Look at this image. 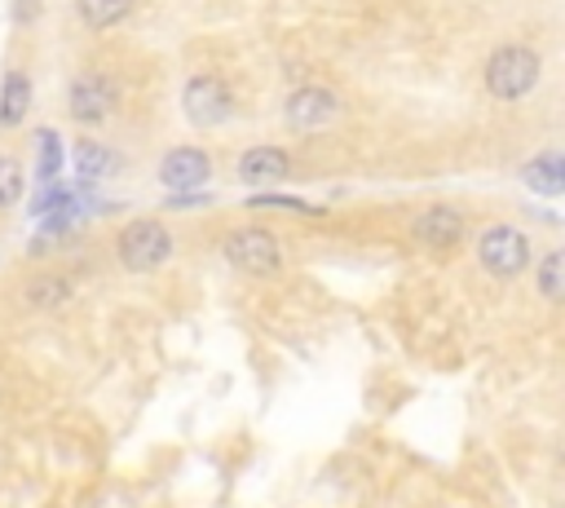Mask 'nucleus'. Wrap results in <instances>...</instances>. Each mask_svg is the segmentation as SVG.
Segmentation results:
<instances>
[{"mask_svg":"<svg viewBox=\"0 0 565 508\" xmlns=\"http://www.w3.org/2000/svg\"><path fill=\"white\" fill-rule=\"evenodd\" d=\"M543 75V57L530 44H499L486 62V93L499 102H521Z\"/></svg>","mask_w":565,"mask_h":508,"instance_id":"f257e3e1","label":"nucleus"},{"mask_svg":"<svg viewBox=\"0 0 565 508\" xmlns=\"http://www.w3.org/2000/svg\"><path fill=\"white\" fill-rule=\"evenodd\" d=\"M115 247H119L124 269H132V274H150V269H159V265L172 256V234H168L163 221L141 216V221H128V225L119 230Z\"/></svg>","mask_w":565,"mask_h":508,"instance_id":"f03ea898","label":"nucleus"},{"mask_svg":"<svg viewBox=\"0 0 565 508\" xmlns=\"http://www.w3.org/2000/svg\"><path fill=\"white\" fill-rule=\"evenodd\" d=\"M477 261H481L486 274L512 278V274H521L530 265V239L516 225H490L477 239Z\"/></svg>","mask_w":565,"mask_h":508,"instance_id":"7ed1b4c3","label":"nucleus"},{"mask_svg":"<svg viewBox=\"0 0 565 508\" xmlns=\"http://www.w3.org/2000/svg\"><path fill=\"white\" fill-rule=\"evenodd\" d=\"M225 256H230V265H238V269H247V274H260V278H269V274L282 269L278 239H274L269 230H260V225L230 230V234H225Z\"/></svg>","mask_w":565,"mask_h":508,"instance_id":"20e7f679","label":"nucleus"},{"mask_svg":"<svg viewBox=\"0 0 565 508\" xmlns=\"http://www.w3.org/2000/svg\"><path fill=\"white\" fill-rule=\"evenodd\" d=\"M181 106H185V119L199 124V128H216L230 119L234 110V97H230V84L221 75H194L181 93Z\"/></svg>","mask_w":565,"mask_h":508,"instance_id":"39448f33","label":"nucleus"},{"mask_svg":"<svg viewBox=\"0 0 565 508\" xmlns=\"http://www.w3.org/2000/svg\"><path fill=\"white\" fill-rule=\"evenodd\" d=\"M335 110H340V97H335L331 88H322V84L296 88V93L287 97V106H282V115H287V124H291L296 133H318V128H327V124L335 119Z\"/></svg>","mask_w":565,"mask_h":508,"instance_id":"423d86ee","label":"nucleus"},{"mask_svg":"<svg viewBox=\"0 0 565 508\" xmlns=\"http://www.w3.org/2000/svg\"><path fill=\"white\" fill-rule=\"evenodd\" d=\"M110 102H115L110 97V84L102 75H93V71L75 75L71 88H66V115L79 119V124H102L110 115Z\"/></svg>","mask_w":565,"mask_h":508,"instance_id":"0eeeda50","label":"nucleus"},{"mask_svg":"<svg viewBox=\"0 0 565 508\" xmlns=\"http://www.w3.org/2000/svg\"><path fill=\"white\" fill-rule=\"evenodd\" d=\"M207 172H212V159H207L199 146H177V150H168L163 163H159V181H163L172 194H177V190H194V186H203Z\"/></svg>","mask_w":565,"mask_h":508,"instance_id":"6e6552de","label":"nucleus"},{"mask_svg":"<svg viewBox=\"0 0 565 508\" xmlns=\"http://www.w3.org/2000/svg\"><path fill=\"white\" fill-rule=\"evenodd\" d=\"M415 239L424 247H455L463 239V212L450 203H433L419 221H415Z\"/></svg>","mask_w":565,"mask_h":508,"instance_id":"1a4fd4ad","label":"nucleus"},{"mask_svg":"<svg viewBox=\"0 0 565 508\" xmlns=\"http://www.w3.org/2000/svg\"><path fill=\"white\" fill-rule=\"evenodd\" d=\"M287 168H291V159H287V150H278V146H252V150L238 155V177H243L247 186L282 181Z\"/></svg>","mask_w":565,"mask_h":508,"instance_id":"9d476101","label":"nucleus"},{"mask_svg":"<svg viewBox=\"0 0 565 508\" xmlns=\"http://www.w3.org/2000/svg\"><path fill=\"white\" fill-rule=\"evenodd\" d=\"M521 181H525L534 194H543V199H556V194L565 190V159H561L556 150H543V155H534V159L525 163Z\"/></svg>","mask_w":565,"mask_h":508,"instance_id":"9b49d317","label":"nucleus"},{"mask_svg":"<svg viewBox=\"0 0 565 508\" xmlns=\"http://www.w3.org/2000/svg\"><path fill=\"white\" fill-rule=\"evenodd\" d=\"M26 106H31V80H26L22 71H9V75H4V88H0V124H4V128L22 124Z\"/></svg>","mask_w":565,"mask_h":508,"instance_id":"f8f14e48","label":"nucleus"},{"mask_svg":"<svg viewBox=\"0 0 565 508\" xmlns=\"http://www.w3.org/2000/svg\"><path fill=\"white\" fill-rule=\"evenodd\" d=\"M71 296H75V283L62 278V274H44V278H35L26 287V305L31 309H62Z\"/></svg>","mask_w":565,"mask_h":508,"instance_id":"ddd939ff","label":"nucleus"},{"mask_svg":"<svg viewBox=\"0 0 565 508\" xmlns=\"http://www.w3.org/2000/svg\"><path fill=\"white\" fill-rule=\"evenodd\" d=\"M132 13V0H79V22L88 31H106Z\"/></svg>","mask_w":565,"mask_h":508,"instance_id":"4468645a","label":"nucleus"},{"mask_svg":"<svg viewBox=\"0 0 565 508\" xmlns=\"http://www.w3.org/2000/svg\"><path fill=\"white\" fill-rule=\"evenodd\" d=\"M565 256L561 252H547L543 261H539V274H534V283H539V292H543V300H565Z\"/></svg>","mask_w":565,"mask_h":508,"instance_id":"2eb2a0df","label":"nucleus"},{"mask_svg":"<svg viewBox=\"0 0 565 508\" xmlns=\"http://www.w3.org/2000/svg\"><path fill=\"white\" fill-rule=\"evenodd\" d=\"M75 168L84 177H106L110 172V150H102L97 141H79L75 146Z\"/></svg>","mask_w":565,"mask_h":508,"instance_id":"dca6fc26","label":"nucleus"},{"mask_svg":"<svg viewBox=\"0 0 565 508\" xmlns=\"http://www.w3.org/2000/svg\"><path fill=\"white\" fill-rule=\"evenodd\" d=\"M22 199V163L13 155H0V208Z\"/></svg>","mask_w":565,"mask_h":508,"instance_id":"f3484780","label":"nucleus"},{"mask_svg":"<svg viewBox=\"0 0 565 508\" xmlns=\"http://www.w3.org/2000/svg\"><path fill=\"white\" fill-rule=\"evenodd\" d=\"M62 168V146L53 128H40V177H53Z\"/></svg>","mask_w":565,"mask_h":508,"instance_id":"a211bd4d","label":"nucleus"},{"mask_svg":"<svg viewBox=\"0 0 565 508\" xmlns=\"http://www.w3.org/2000/svg\"><path fill=\"white\" fill-rule=\"evenodd\" d=\"M252 208H287V212H322V208H313V203H300V199H287V194H256L252 199Z\"/></svg>","mask_w":565,"mask_h":508,"instance_id":"6ab92c4d","label":"nucleus"}]
</instances>
